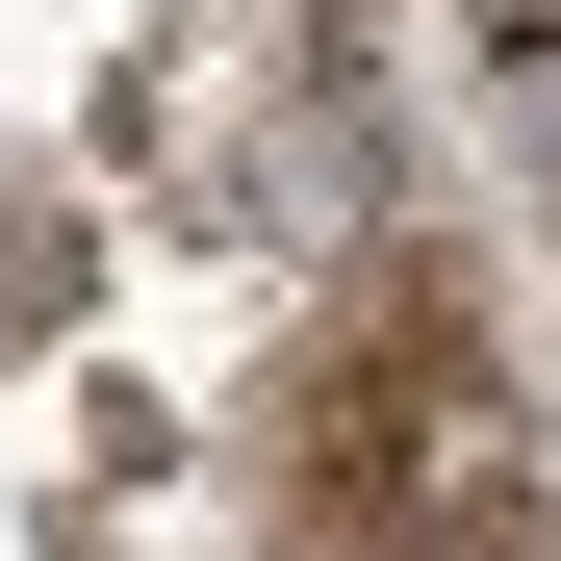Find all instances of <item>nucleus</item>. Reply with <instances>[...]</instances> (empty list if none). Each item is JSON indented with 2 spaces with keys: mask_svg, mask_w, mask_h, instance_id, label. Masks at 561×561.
<instances>
[{
  "mask_svg": "<svg viewBox=\"0 0 561 561\" xmlns=\"http://www.w3.org/2000/svg\"><path fill=\"white\" fill-rule=\"evenodd\" d=\"M332 459H357V536H434V561H536V434L485 383V332L459 307H383V357L332 383Z\"/></svg>",
  "mask_w": 561,
  "mask_h": 561,
  "instance_id": "obj_1",
  "label": "nucleus"
},
{
  "mask_svg": "<svg viewBox=\"0 0 561 561\" xmlns=\"http://www.w3.org/2000/svg\"><path fill=\"white\" fill-rule=\"evenodd\" d=\"M485 26H561V0H485Z\"/></svg>",
  "mask_w": 561,
  "mask_h": 561,
  "instance_id": "obj_2",
  "label": "nucleus"
}]
</instances>
